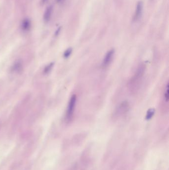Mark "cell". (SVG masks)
Segmentation results:
<instances>
[{"label":"cell","instance_id":"6da1fadb","mask_svg":"<svg viewBox=\"0 0 169 170\" xmlns=\"http://www.w3.org/2000/svg\"><path fill=\"white\" fill-rule=\"evenodd\" d=\"M144 65L141 64L137 69L136 72L129 82V88L131 92L136 91L139 88L142 79L144 74Z\"/></svg>","mask_w":169,"mask_h":170},{"label":"cell","instance_id":"7a4b0ae2","mask_svg":"<svg viewBox=\"0 0 169 170\" xmlns=\"http://www.w3.org/2000/svg\"><path fill=\"white\" fill-rule=\"evenodd\" d=\"M90 162V159L87 155V153H86L82 155L79 161L73 164L67 170H86Z\"/></svg>","mask_w":169,"mask_h":170},{"label":"cell","instance_id":"3957f363","mask_svg":"<svg viewBox=\"0 0 169 170\" xmlns=\"http://www.w3.org/2000/svg\"><path fill=\"white\" fill-rule=\"evenodd\" d=\"M77 102V96L73 95L71 96L66 110V120L67 123H70L73 119V114L75 110V105Z\"/></svg>","mask_w":169,"mask_h":170},{"label":"cell","instance_id":"277c9868","mask_svg":"<svg viewBox=\"0 0 169 170\" xmlns=\"http://www.w3.org/2000/svg\"><path fill=\"white\" fill-rule=\"evenodd\" d=\"M129 104L127 101L122 102L116 109L114 112L115 117L119 118L125 115L129 110Z\"/></svg>","mask_w":169,"mask_h":170},{"label":"cell","instance_id":"5b68a950","mask_svg":"<svg viewBox=\"0 0 169 170\" xmlns=\"http://www.w3.org/2000/svg\"><path fill=\"white\" fill-rule=\"evenodd\" d=\"M114 53L115 51L113 49L110 50L105 55L103 59V63H102V66L103 67H107L110 64L113 58Z\"/></svg>","mask_w":169,"mask_h":170},{"label":"cell","instance_id":"8992f818","mask_svg":"<svg viewBox=\"0 0 169 170\" xmlns=\"http://www.w3.org/2000/svg\"><path fill=\"white\" fill-rule=\"evenodd\" d=\"M142 10H143V3L141 1H140L138 2V4L136 5V10H135V13L134 17V21H138V19H140L142 15Z\"/></svg>","mask_w":169,"mask_h":170},{"label":"cell","instance_id":"52a82bcc","mask_svg":"<svg viewBox=\"0 0 169 170\" xmlns=\"http://www.w3.org/2000/svg\"><path fill=\"white\" fill-rule=\"evenodd\" d=\"M53 7L52 6H49L47 8L46 10L45 13L44 14L43 19L44 21L47 23L50 21L51 19V14L52 13Z\"/></svg>","mask_w":169,"mask_h":170},{"label":"cell","instance_id":"ba28073f","mask_svg":"<svg viewBox=\"0 0 169 170\" xmlns=\"http://www.w3.org/2000/svg\"><path fill=\"white\" fill-rule=\"evenodd\" d=\"M21 27L23 31H28L31 27V21L28 19H25L21 23Z\"/></svg>","mask_w":169,"mask_h":170},{"label":"cell","instance_id":"9c48e42d","mask_svg":"<svg viewBox=\"0 0 169 170\" xmlns=\"http://www.w3.org/2000/svg\"><path fill=\"white\" fill-rule=\"evenodd\" d=\"M155 114V110L153 109H150L148 110L147 112L146 116V119L147 120H150L153 117L154 114Z\"/></svg>","mask_w":169,"mask_h":170},{"label":"cell","instance_id":"30bf717a","mask_svg":"<svg viewBox=\"0 0 169 170\" xmlns=\"http://www.w3.org/2000/svg\"><path fill=\"white\" fill-rule=\"evenodd\" d=\"M169 83H168L167 85L166 86V91L164 93V98L166 102H168L169 101Z\"/></svg>","mask_w":169,"mask_h":170},{"label":"cell","instance_id":"8fae6325","mask_svg":"<svg viewBox=\"0 0 169 170\" xmlns=\"http://www.w3.org/2000/svg\"><path fill=\"white\" fill-rule=\"evenodd\" d=\"M21 66H22V65H21V63H20L19 62H18L14 66L13 70L16 71H20V70L21 69Z\"/></svg>","mask_w":169,"mask_h":170},{"label":"cell","instance_id":"7c38bea8","mask_svg":"<svg viewBox=\"0 0 169 170\" xmlns=\"http://www.w3.org/2000/svg\"><path fill=\"white\" fill-rule=\"evenodd\" d=\"M72 52V48H68V49H67L66 51H65V53H64V57L66 58H68V57L71 54Z\"/></svg>","mask_w":169,"mask_h":170},{"label":"cell","instance_id":"4fadbf2b","mask_svg":"<svg viewBox=\"0 0 169 170\" xmlns=\"http://www.w3.org/2000/svg\"><path fill=\"white\" fill-rule=\"evenodd\" d=\"M53 63H51L50 64H49V65H48L46 67L45 69V70H44V72L46 73H49V71L52 69V67L53 66Z\"/></svg>","mask_w":169,"mask_h":170},{"label":"cell","instance_id":"5bb4252c","mask_svg":"<svg viewBox=\"0 0 169 170\" xmlns=\"http://www.w3.org/2000/svg\"><path fill=\"white\" fill-rule=\"evenodd\" d=\"M42 1L43 3H45L47 1V0H42Z\"/></svg>","mask_w":169,"mask_h":170},{"label":"cell","instance_id":"9a60e30c","mask_svg":"<svg viewBox=\"0 0 169 170\" xmlns=\"http://www.w3.org/2000/svg\"><path fill=\"white\" fill-rule=\"evenodd\" d=\"M57 1H58V2H60V1H61V0H57Z\"/></svg>","mask_w":169,"mask_h":170}]
</instances>
